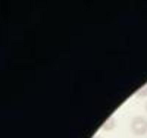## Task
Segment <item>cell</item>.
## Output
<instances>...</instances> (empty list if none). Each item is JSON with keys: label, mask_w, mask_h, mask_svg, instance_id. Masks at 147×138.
Here are the masks:
<instances>
[{"label": "cell", "mask_w": 147, "mask_h": 138, "mask_svg": "<svg viewBox=\"0 0 147 138\" xmlns=\"http://www.w3.org/2000/svg\"><path fill=\"white\" fill-rule=\"evenodd\" d=\"M131 131L136 135H144L147 132V119L143 116H136L131 120Z\"/></svg>", "instance_id": "cell-1"}, {"label": "cell", "mask_w": 147, "mask_h": 138, "mask_svg": "<svg viewBox=\"0 0 147 138\" xmlns=\"http://www.w3.org/2000/svg\"><path fill=\"white\" fill-rule=\"evenodd\" d=\"M115 127H116V119H115V116H110L102 125V131H112Z\"/></svg>", "instance_id": "cell-2"}, {"label": "cell", "mask_w": 147, "mask_h": 138, "mask_svg": "<svg viewBox=\"0 0 147 138\" xmlns=\"http://www.w3.org/2000/svg\"><path fill=\"white\" fill-rule=\"evenodd\" d=\"M136 96H137V97H146V96H147V84L141 87V88L136 93Z\"/></svg>", "instance_id": "cell-3"}, {"label": "cell", "mask_w": 147, "mask_h": 138, "mask_svg": "<svg viewBox=\"0 0 147 138\" xmlns=\"http://www.w3.org/2000/svg\"><path fill=\"white\" fill-rule=\"evenodd\" d=\"M93 138H103V137H100V135H96V137H93Z\"/></svg>", "instance_id": "cell-4"}, {"label": "cell", "mask_w": 147, "mask_h": 138, "mask_svg": "<svg viewBox=\"0 0 147 138\" xmlns=\"http://www.w3.org/2000/svg\"><path fill=\"white\" fill-rule=\"evenodd\" d=\"M146 110H147V102H146Z\"/></svg>", "instance_id": "cell-5"}]
</instances>
